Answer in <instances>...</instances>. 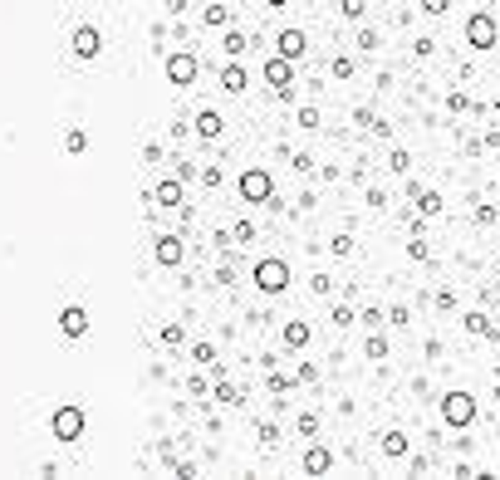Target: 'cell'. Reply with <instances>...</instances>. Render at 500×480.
I'll list each match as a JSON object with an SVG mask.
<instances>
[{
    "label": "cell",
    "instance_id": "6da1fadb",
    "mask_svg": "<svg viewBox=\"0 0 500 480\" xmlns=\"http://www.w3.org/2000/svg\"><path fill=\"white\" fill-rule=\"evenodd\" d=\"M441 421L446 426H471L476 421V397L471 392H446L441 397Z\"/></svg>",
    "mask_w": 500,
    "mask_h": 480
},
{
    "label": "cell",
    "instance_id": "7a4b0ae2",
    "mask_svg": "<svg viewBox=\"0 0 500 480\" xmlns=\"http://www.w3.org/2000/svg\"><path fill=\"white\" fill-rule=\"evenodd\" d=\"M84 426H89L84 407H59V412L49 417V431H54L59 441H79V436H84Z\"/></svg>",
    "mask_w": 500,
    "mask_h": 480
},
{
    "label": "cell",
    "instance_id": "3957f363",
    "mask_svg": "<svg viewBox=\"0 0 500 480\" xmlns=\"http://www.w3.org/2000/svg\"><path fill=\"white\" fill-rule=\"evenodd\" d=\"M285 285H290V265L285 260H260L255 265V289L260 294H280Z\"/></svg>",
    "mask_w": 500,
    "mask_h": 480
},
{
    "label": "cell",
    "instance_id": "277c9868",
    "mask_svg": "<svg viewBox=\"0 0 500 480\" xmlns=\"http://www.w3.org/2000/svg\"><path fill=\"white\" fill-rule=\"evenodd\" d=\"M240 196L245 201H270L275 196V182H270V172H260V167H250V172H240Z\"/></svg>",
    "mask_w": 500,
    "mask_h": 480
},
{
    "label": "cell",
    "instance_id": "5b68a950",
    "mask_svg": "<svg viewBox=\"0 0 500 480\" xmlns=\"http://www.w3.org/2000/svg\"><path fill=\"white\" fill-rule=\"evenodd\" d=\"M265 84H270V89H275L280 98H290V94H295V64L275 54V59L265 64Z\"/></svg>",
    "mask_w": 500,
    "mask_h": 480
},
{
    "label": "cell",
    "instance_id": "8992f818",
    "mask_svg": "<svg viewBox=\"0 0 500 480\" xmlns=\"http://www.w3.org/2000/svg\"><path fill=\"white\" fill-rule=\"evenodd\" d=\"M466 39H471L476 49H496V20H491L486 10H476V15L466 20Z\"/></svg>",
    "mask_w": 500,
    "mask_h": 480
},
{
    "label": "cell",
    "instance_id": "52a82bcc",
    "mask_svg": "<svg viewBox=\"0 0 500 480\" xmlns=\"http://www.w3.org/2000/svg\"><path fill=\"white\" fill-rule=\"evenodd\" d=\"M59 328H64V338H84V333H89V309H84V304H69V309L59 314Z\"/></svg>",
    "mask_w": 500,
    "mask_h": 480
},
{
    "label": "cell",
    "instance_id": "ba28073f",
    "mask_svg": "<svg viewBox=\"0 0 500 480\" xmlns=\"http://www.w3.org/2000/svg\"><path fill=\"white\" fill-rule=\"evenodd\" d=\"M99 49H103V35L94 25H79V30H74V54H79V59H94Z\"/></svg>",
    "mask_w": 500,
    "mask_h": 480
},
{
    "label": "cell",
    "instance_id": "9c48e42d",
    "mask_svg": "<svg viewBox=\"0 0 500 480\" xmlns=\"http://www.w3.org/2000/svg\"><path fill=\"white\" fill-rule=\"evenodd\" d=\"M167 79L172 84H192L197 79V59L192 54H167Z\"/></svg>",
    "mask_w": 500,
    "mask_h": 480
},
{
    "label": "cell",
    "instance_id": "30bf717a",
    "mask_svg": "<svg viewBox=\"0 0 500 480\" xmlns=\"http://www.w3.org/2000/svg\"><path fill=\"white\" fill-rule=\"evenodd\" d=\"M304 471H309V476H329V471H334V451H329V446H309Z\"/></svg>",
    "mask_w": 500,
    "mask_h": 480
},
{
    "label": "cell",
    "instance_id": "8fae6325",
    "mask_svg": "<svg viewBox=\"0 0 500 480\" xmlns=\"http://www.w3.org/2000/svg\"><path fill=\"white\" fill-rule=\"evenodd\" d=\"M304 49H309V44H304V30H280V59H290V64H295Z\"/></svg>",
    "mask_w": 500,
    "mask_h": 480
},
{
    "label": "cell",
    "instance_id": "7c38bea8",
    "mask_svg": "<svg viewBox=\"0 0 500 480\" xmlns=\"http://www.w3.org/2000/svg\"><path fill=\"white\" fill-rule=\"evenodd\" d=\"M152 255H157V265H182V235H162Z\"/></svg>",
    "mask_w": 500,
    "mask_h": 480
},
{
    "label": "cell",
    "instance_id": "4fadbf2b",
    "mask_svg": "<svg viewBox=\"0 0 500 480\" xmlns=\"http://www.w3.org/2000/svg\"><path fill=\"white\" fill-rule=\"evenodd\" d=\"M221 89H226V94H245V69H240V64H226V69H221Z\"/></svg>",
    "mask_w": 500,
    "mask_h": 480
},
{
    "label": "cell",
    "instance_id": "5bb4252c",
    "mask_svg": "<svg viewBox=\"0 0 500 480\" xmlns=\"http://www.w3.org/2000/svg\"><path fill=\"white\" fill-rule=\"evenodd\" d=\"M197 133L201 137H216V133H221V113H216V108H201L197 113Z\"/></svg>",
    "mask_w": 500,
    "mask_h": 480
},
{
    "label": "cell",
    "instance_id": "9a60e30c",
    "mask_svg": "<svg viewBox=\"0 0 500 480\" xmlns=\"http://www.w3.org/2000/svg\"><path fill=\"white\" fill-rule=\"evenodd\" d=\"M152 201H157V206H182V182H162V187L152 192Z\"/></svg>",
    "mask_w": 500,
    "mask_h": 480
},
{
    "label": "cell",
    "instance_id": "2e32d148",
    "mask_svg": "<svg viewBox=\"0 0 500 480\" xmlns=\"http://www.w3.org/2000/svg\"><path fill=\"white\" fill-rule=\"evenodd\" d=\"M285 343H290V348H304V343H309V324H304V319H290V324H285Z\"/></svg>",
    "mask_w": 500,
    "mask_h": 480
},
{
    "label": "cell",
    "instance_id": "e0dca14e",
    "mask_svg": "<svg viewBox=\"0 0 500 480\" xmlns=\"http://www.w3.org/2000/svg\"><path fill=\"white\" fill-rule=\"evenodd\" d=\"M417 211L422 216H437L441 211V192H417Z\"/></svg>",
    "mask_w": 500,
    "mask_h": 480
},
{
    "label": "cell",
    "instance_id": "ac0fdd59",
    "mask_svg": "<svg viewBox=\"0 0 500 480\" xmlns=\"http://www.w3.org/2000/svg\"><path fill=\"white\" fill-rule=\"evenodd\" d=\"M466 328H471V333H486V338H496V324H491L486 314H466Z\"/></svg>",
    "mask_w": 500,
    "mask_h": 480
},
{
    "label": "cell",
    "instance_id": "d6986e66",
    "mask_svg": "<svg viewBox=\"0 0 500 480\" xmlns=\"http://www.w3.org/2000/svg\"><path fill=\"white\" fill-rule=\"evenodd\" d=\"M383 451H388V456H407V436H402V431H388V436H383Z\"/></svg>",
    "mask_w": 500,
    "mask_h": 480
},
{
    "label": "cell",
    "instance_id": "ffe728a7",
    "mask_svg": "<svg viewBox=\"0 0 500 480\" xmlns=\"http://www.w3.org/2000/svg\"><path fill=\"white\" fill-rule=\"evenodd\" d=\"M64 147H69V152H84V147H89V133H84V128H74V133L64 137Z\"/></svg>",
    "mask_w": 500,
    "mask_h": 480
},
{
    "label": "cell",
    "instance_id": "44dd1931",
    "mask_svg": "<svg viewBox=\"0 0 500 480\" xmlns=\"http://www.w3.org/2000/svg\"><path fill=\"white\" fill-rule=\"evenodd\" d=\"M388 167H393V172H407V167H412V152H407V147H398V152H393V162H388Z\"/></svg>",
    "mask_w": 500,
    "mask_h": 480
},
{
    "label": "cell",
    "instance_id": "7402d4cb",
    "mask_svg": "<svg viewBox=\"0 0 500 480\" xmlns=\"http://www.w3.org/2000/svg\"><path fill=\"white\" fill-rule=\"evenodd\" d=\"M226 20H231L226 5H206V25H226Z\"/></svg>",
    "mask_w": 500,
    "mask_h": 480
},
{
    "label": "cell",
    "instance_id": "603a6c76",
    "mask_svg": "<svg viewBox=\"0 0 500 480\" xmlns=\"http://www.w3.org/2000/svg\"><path fill=\"white\" fill-rule=\"evenodd\" d=\"M245 49H250V44H245V35H226V54H231V59H236V54H245Z\"/></svg>",
    "mask_w": 500,
    "mask_h": 480
},
{
    "label": "cell",
    "instance_id": "cb8c5ba5",
    "mask_svg": "<svg viewBox=\"0 0 500 480\" xmlns=\"http://www.w3.org/2000/svg\"><path fill=\"white\" fill-rule=\"evenodd\" d=\"M407 255H412V260H427L432 250H427V240H422V235H412V240H407Z\"/></svg>",
    "mask_w": 500,
    "mask_h": 480
},
{
    "label": "cell",
    "instance_id": "d4e9b609",
    "mask_svg": "<svg viewBox=\"0 0 500 480\" xmlns=\"http://www.w3.org/2000/svg\"><path fill=\"white\" fill-rule=\"evenodd\" d=\"M329 250H334V255H348V250H353V235H334Z\"/></svg>",
    "mask_w": 500,
    "mask_h": 480
},
{
    "label": "cell",
    "instance_id": "484cf974",
    "mask_svg": "<svg viewBox=\"0 0 500 480\" xmlns=\"http://www.w3.org/2000/svg\"><path fill=\"white\" fill-rule=\"evenodd\" d=\"M162 343L177 348V343H182V324H167V328H162Z\"/></svg>",
    "mask_w": 500,
    "mask_h": 480
},
{
    "label": "cell",
    "instance_id": "4316f807",
    "mask_svg": "<svg viewBox=\"0 0 500 480\" xmlns=\"http://www.w3.org/2000/svg\"><path fill=\"white\" fill-rule=\"evenodd\" d=\"M437 309H441V314H451V309H456V294H451V289H441V294H437Z\"/></svg>",
    "mask_w": 500,
    "mask_h": 480
},
{
    "label": "cell",
    "instance_id": "83f0119b",
    "mask_svg": "<svg viewBox=\"0 0 500 480\" xmlns=\"http://www.w3.org/2000/svg\"><path fill=\"white\" fill-rule=\"evenodd\" d=\"M216 402H240V392H236L231 383H221V387H216Z\"/></svg>",
    "mask_w": 500,
    "mask_h": 480
},
{
    "label": "cell",
    "instance_id": "f1b7e54d",
    "mask_svg": "<svg viewBox=\"0 0 500 480\" xmlns=\"http://www.w3.org/2000/svg\"><path fill=\"white\" fill-rule=\"evenodd\" d=\"M300 128H319V108H300Z\"/></svg>",
    "mask_w": 500,
    "mask_h": 480
},
{
    "label": "cell",
    "instance_id": "f546056e",
    "mask_svg": "<svg viewBox=\"0 0 500 480\" xmlns=\"http://www.w3.org/2000/svg\"><path fill=\"white\" fill-rule=\"evenodd\" d=\"M192 358H197V363H211V358H216V348H211V343H197V348H192Z\"/></svg>",
    "mask_w": 500,
    "mask_h": 480
},
{
    "label": "cell",
    "instance_id": "4dcf8cb0",
    "mask_svg": "<svg viewBox=\"0 0 500 480\" xmlns=\"http://www.w3.org/2000/svg\"><path fill=\"white\" fill-rule=\"evenodd\" d=\"M343 15L348 20H363V0H343Z\"/></svg>",
    "mask_w": 500,
    "mask_h": 480
},
{
    "label": "cell",
    "instance_id": "1f68e13d",
    "mask_svg": "<svg viewBox=\"0 0 500 480\" xmlns=\"http://www.w3.org/2000/svg\"><path fill=\"white\" fill-rule=\"evenodd\" d=\"M353 74V59H334V79H348Z\"/></svg>",
    "mask_w": 500,
    "mask_h": 480
},
{
    "label": "cell",
    "instance_id": "d6a6232c",
    "mask_svg": "<svg viewBox=\"0 0 500 480\" xmlns=\"http://www.w3.org/2000/svg\"><path fill=\"white\" fill-rule=\"evenodd\" d=\"M329 319H334V324H339V328H348V324H353V309H334V314H329Z\"/></svg>",
    "mask_w": 500,
    "mask_h": 480
},
{
    "label": "cell",
    "instance_id": "836d02e7",
    "mask_svg": "<svg viewBox=\"0 0 500 480\" xmlns=\"http://www.w3.org/2000/svg\"><path fill=\"white\" fill-rule=\"evenodd\" d=\"M496 260H500V255H496Z\"/></svg>",
    "mask_w": 500,
    "mask_h": 480
}]
</instances>
